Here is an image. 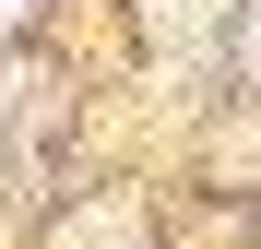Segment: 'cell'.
Instances as JSON below:
<instances>
[{"label": "cell", "mask_w": 261, "mask_h": 249, "mask_svg": "<svg viewBox=\"0 0 261 249\" xmlns=\"http://www.w3.org/2000/svg\"><path fill=\"white\" fill-rule=\"evenodd\" d=\"M202 12L214 0H154V36H202Z\"/></svg>", "instance_id": "obj_1"}, {"label": "cell", "mask_w": 261, "mask_h": 249, "mask_svg": "<svg viewBox=\"0 0 261 249\" xmlns=\"http://www.w3.org/2000/svg\"><path fill=\"white\" fill-rule=\"evenodd\" d=\"M60 249H143V237H130L119 214H95V226H83V237H60Z\"/></svg>", "instance_id": "obj_2"}, {"label": "cell", "mask_w": 261, "mask_h": 249, "mask_svg": "<svg viewBox=\"0 0 261 249\" xmlns=\"http://www.w3.org/2000/svg\"><path fill=\"white\" fill-rule=\"evenodd\" d=\"M12 12H24V0H0V24H12Z\"/></svg>", "instance_id": "obj_3"}]
</instances>
